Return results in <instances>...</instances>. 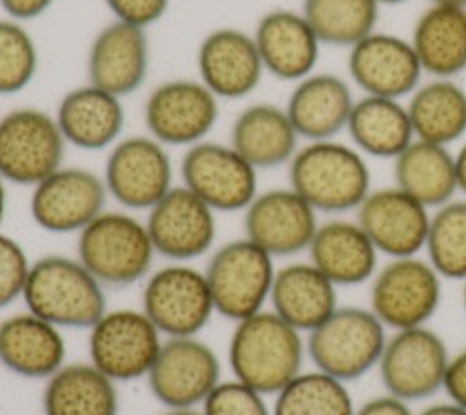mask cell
Wrapping results in <instances>:
<instances>
[{
    "instance_id": "6da1fadb",
    "label": "cell",
    "mask_w": 466,
    "mask_h": 415,
    "mask_svg": "<svg viewBox=\"0 0 466 415\" xmlns=\"http://www.w3.org/2000/svg\"><path fill=\"white\" fill-rule=\"evenodd\" d=\"M306 335L262 309L235 322L228 344V364L233 379L264 395L279 393L304 369Z\"/></svg>"
},
{
    "instance_id": "7a4b0ae2",
    "label": "cell",
    "mask_w": 466,
    "mask_h": 415,
    "mask_svg": "<svg viewBox=\"0 0 466 415\" xmlns=\"http://www.w3.org/2000/svg\"><path fill=\"white\" fill-rule=\"evenodd\" d=\"M293 187L317 213L340 217L364 202L371 187L366 157L337 138L306 142L288 164Z\"/></svg>"
},
{
    "instance_id": "3957f363",
    "label": "cell",
    "mask_w": 466,
    "mask_h": 415,
    "mask_svg": "<svg viewBox=\"0 0 466 415\" xmlns=\"http://www.w3.org/2000/svg\"><path fill=\"white\" fill-rule=\"evenodd\" d=\"M25 309L62 329H89L107 309L106 288L76 258L44 255L31 264Z\"/></svg>"
},
{
    "instance_id": "277c9868",
    "label": "cell",
    "mask_w": 466,
    "mask_h": 415,
    "mask_svg": "<svg viewBox=\"0 0 466 415\" xmlns=\"http://www.w3.org/2000/svg\"><path fill=\"white\" fill-rule=\"evenodd\" d=\"M155 257L146 222L129 211L106 209L78 233L76 258L106 289L146 280Z\"/></svg>"
},
{
    "instance_id": "5b68a950",
    "label": "cell",
    "mask_w": 466,
    "mask_h": 415,
    "mask_svg": "<svg viewBox=\"0 0 466 415\" xmlns=\"http://www.w3.org/2000/svg\"><path fill=\"white\" fill-rule=\"evenodd\" d=\"M388 329L370 308L339 306L306 335V355L315 369L353 382L377 369Z\"/></svg>"
},
{
    "instance_id": "8992f818",
    "label": "cell",
    "mask_w": 466,
    "mask_h": 415,
    "mask_svg": "<svg viewBox=\"0 0 466 415\" xmlns=\"http://www.w3.org/2000/svg\"><path fill=\"white\" fill-rule=\"evenodd\" d=\"M204 273L215 311L238 322L266 309L277 268L268 251L242 237L217 248Z\"/></svg>"
},
{
    "instance_id": "52a82bcc",
    "label": "cell",
    "mask_w": 466,
    "mask_h": 415,
    "mask_svg": "<svg viewBox=\"0 0 466 415\" xmlns=\"http://www.w3.org/2000/svg\"><path fill=\"white\" fill-rule=\"evenodd\" d=\"M370 309L388 331L428 326L442 300V277L426 257L388 258L370 280Z\"/></svg>"
},
{
    "instance_id": "ba28073f",
    "label": "cell",
    "mask_w": 466,
    "mask_h": 415,
    "mask_svg": "<svg viewBox=\"0 0 466 415\" xmlns=\"http://www.w3.org/2000/svg\"><path fill=\"white\" fill-rule=\"evenodd\" d=\"M140 309L164 339L197 337L217 313L206 273L189 262H169L151 271Z\"/></svg>"
},
{
    "instance_id": "9c48e42d",
    "label": "cell",
    "mask_w": 466,
    "mask_h": 415,
    "mask_svg": "<svg viewBox=\"0 0 466 415\" xmlns=\"http://www.w3.org/2000/svg\"><path fill=\"white\" fill-rule=\"evenodd\" d=\"M450 355L430 326L390 331L377 366L384 391L410 404L431 399L442 391Z\"/></svg>"
},
{
    "instance_id": "30bf717a",
    "label": "cell",
    "mask_w": 466,
    "mask_h": 415,
    "mask_svg": "<svg viewBox=\"0 0 466 415\" xmlns=\"http://www.w3.org/2000/svg\"><path fill=\"white\" fill-rule=\"evenodd\" d=\"M66 138L44 109L16 107L0 116V175L7 184L35 187L64 166Z\"/></svg>"
},
{
    "instance_id": "8fae6325",
    "label": "cell",
    "mask_w": 466,
    "mask_h": 415,
    "mask_svg": "<svg viewBox=\"0 0 466 415\" xmlns=\"http://www.w3.org/2000/svg\"><path fill=\"white\" fill-rule=\"evenodd\" d=\"M89 362L115 382L146 379L164 342L151 319L135 308H115L87 329Z\"/></svg>"
},
{
    "instance_id": "7c38bea8",
    "label": "cell",
    "mask_w": 466,
    "mask_h": 415,
    "mask_svg": "<svg viewBox=\"0 0 466 415\" xmlns=\"http://www.w3.org/2000/svg\"><path fill=\"white\" fill-rule=\"evenodd\" d=\"M102 178L124 209L149 211L173 187V162L157 138L133 135L111 146Z\"/></svg>"
},
{
    "instance_id": "4fadbf2b",
    "label": "cell",
    "mask_w": 466,
    "mask_h": 415,
    "mask_svg": "<svg viewBox=\"0 0 466 415\" xmlns=\"http://www.w3.org/2000/svg\"><path fill=\"white\" fill-rule=\"evenodd\" d=\"M180 177L215 213L244 211L258 193V171L231 144L202 140L186 147Z\"/></svg>"
},
{
    "instance_id": "5bb4252c",
    "label": "cell",
    "mask_w": 466,
    "mask_h": 415,
    "mask_svg": "<svg viewBox=\"0 0 466 415\" xmlns=\"http://www.w3.org/2000/svg\"><path fill=\"white\" fill-rule=\"evenodd\" d=\"M146 380L162 406L197 408L222 380V364L198 335L164 339Z\"/></svg>"
},
{
    "instance_id": "9a60e30c",
    "label": "cell",
    "mask_w": 466,
    "mask_h": 415,
    "mask_svg": "<svg viewBox=\"0 0 466 415\" xmlns=\"http://www.w3.org/2000/svg\"><path fill=\"white\" fill-rule=\"evenodd\" d=\"M31 189L29 213L33 222L56 235H78L106 211L109 198L104 178L78 166H60Z\"/></svg>"
},
{
    "instance_id": "2e32d148",
    "label": "cell",
    "mask_w": 466,
    "mask_h": 415,
    "mask_svg": "<svg viewBox=\"0 0 466 415\" xmlns=\"http://www.w3.org/2000/svg\"><path fill=\"white\" fill-rule=\"evenodd\" d=\"M218 102L200 80H167L147 95L144 122L149 135L166 147H189L206 140L215 127Z\"/></svg>"
},
{
    "instance_id": "e0dca14e",
    "label": "cell",
    "mask_w": 466,
    "mask_h": 415,
    "mask_svg": "<svg viewBox=\"0 0 466 415\" xmlns=\"http://www.w3.org/2000/svg\"><path fill=\"white\" fill-rule=\"evenodd\" d=\"M157 255L191 262L211 251L217 238L215 211L184 186H173L146 217Z\"/></svg>"
},
{
    "instance_id": "ac0fdd59",
    "label": "cell",
    "mask_w": 466,
    "mask_h": 415,
    "mask_svg": "<svg viewBox=\"0 0 466 415\" xmlns=\"http://www.w3.org/2000/svg\"><path fill=\"white\" fill-rule=\"evenodd\" d=\"M319 224V213L289 186L258 191L244 209V237L273 258L308 251Z\"/></svg>"
},
{
    "instance_id": "d6986e66",
    "label": "cell",
    "mask_w": 466,
    "mask_h": 415,
    "mask_svg": "<svg viewBox=\"0 0 466 415\" xmlns=\"http://www.w3.org/2000/svg\"><path fill=\"white\" fill-rule=\"evenodd\" d=\"M348 73L362 95L408 98L424 71L408 38L373 31L348 49Z\"/></svg>"
},
{
    "instance_id": "ffe728a7",
    "label": "cell",
    "mask_w": 466,
    "mask_h": 415,
    "mask_svg": "<svg viewBox=\"0 0 466 415\" xmlns=\"http://www.w3.org/2000/svg\"><path fill=\"white\" fill-rule=\"evenodd\" d=\"M355 213L380 255L399 258L424 251L431 209L395 184L371 189Z\"/></svg>"
},
{
    "instance_id": "44dd1931",
    "label": "cell",
    "mask_w": 466,
    "mask_h": 415,
    "mask_svg": "<svg viewBox=\"0 0 466 415\" xmlns=\"http://www.w3.org/2000/svg\"><path fill=\"white\" fill-rule=\"evenodd\" d=\"M197 69L198 80L218 100L249 96L266 73L253 35L235 27H218L202 38Z\"/></svg>"
},
{
    "instance_id": "7402d4cb",
    "label": "cell",
    "mask_w": 466,
    "mask_h": 415,
    "mask_svg": "<svg viewBox=\"0 0 466 415\" xmlns=\"http://www.w3.org/2000/svg\"><path fill=\"white\" fill-rule=\"evenodd\" d=\"M67 357L64 329L25 309L0 320V366L22 379L47 380Z\"/></svg>"
},
{
    "instance_id": "603a6c76",
    "label": "cell",
    "mask_w": 466,
    "mask_h": 415,
    "mask_svg": "<svg viewBox=\"0 0 466 415\" xmlns=\"http://www.w3.org/2000/svg\"><path fill=\"white\" fill-rule=\"evenodd\" d=\"M147 69L146 29L115 20L95 35L87 53L89 84L124 98L144 84Z\"/></svg>"
},
{
    "instance_id": "cb8c5ba5",
    "label": "cell",
    "mask_w": 466,
    "mask_h": 415,
    "mask_svg": "<svg viewBox=\"0 0 466 415\" xmlns=\"http://www.w3.org/2000/svg\"><path fill=\"white\" fill-rule=\"evenodd\" d=\"M264 71L279 80L299 82L317 71L320 40L299 11L266 13L253 33Z\"/></svg>"
},
{
    "instance_id": "d4e9b609",
    "label": "cell",
    "mask_w": 466,
    "mask_h": 415,
    "mask_svg": "<svg viewBox=\"0 0 466 415\" xmlns=\"http://www.w3.org/2000/svg\"><path fill=\"white\" fill-rule=\"evenodd\" d=\"M353 104V89L346 78L313 71L295 82L284 107L297 135L306 142H315L337 138L346 131Z\"/></svg>"
},
{
    "instance_id": "484cf974",
    "label": "cell",
    "mask_w": 466,
    "mask_h": 415,
    "mask_svg": "<svg viewBox=\"0 0 466 415\" xmlns=\"http://www.w3.org/2000/svg\"><path fill=\"white\" fill-rule=\"evenodd\" d=\"M308 255V260L337 288L370 282L379 269L380 257L357 218L344 217H333L319 224Z\"/></svg>"
},
{
    "instance_id": "4316f807",
    "label": "cell",
    "mask_w": 466,
    "mask_h": 415,
    "mask_svg": "<svg viewBox=\"0 0 466 415\" xmlns=\"http://www.w3.org/2000/svg\"><path fill=\"white\" fill-rule=\"evenodd\" d=\"M55 120L69 146L100 151L120 140L126 109L120 96L87 82L60 98Z\"/></svg>"
},
{
    "instance_id": "83f0119b",
    "label": "cell",
    "mask_w": 466,
    "mask_h": 415,
    "mask_svg": "<svg viewBox=\"0 0 466 415\" xmlns=\"http://www.w3.org/2000/svg\"><path fill=\"white\" fill-rule=\"evenodd\" d=\"M269 304L282 320L308 335L340 306L339 288L309 260L289 262L277 268Z\"/></svg>"
},
{
    "instance_id": "f1b7e54d",
    "label": "cell",
    "mask_w": 466,
    "mask_h": 415,
    "mask_svg": "<svg viewBox=\"0 0 466 415\" xmlns=\"http://www.w3.org/2000/svg\"><path fill=\"white\" fill-rule=\"evenodd\" d=\"M299 140L286 107L269 102L244 107L233 120L229 137V144L257 171L289 164L300 147Z\"/></svg>"
},
{
    "instance_id": "f546056e",
    "label": "cell",
    "mask_w": 466,
    "mask_h": 415,
    "mask_svg": "<svg viewBox=\"0 0 466 415\" xmlns=\"http://www.w3.org/2000/svg\"><path fill=\"white\" fill-rule=\"evenodd\" d=\"M410 42L424 75L457 78L466 71V7L431 4L417 18Z\"/></svg>"
},
{
    "instance_id": "4dcf8cb0",
    "label": "cell",
    "mask_w": 466,
    "mask_h": 415,
    "mask_svg": "<svg viewBox=\"0 0 466 415\" xmlns=\"http://www.w3.org/2000/svg\"><path fill=\"white\" fill-rule=\"evenodd\" d=\"M346 133L364 157L393 160L413 140L406 100L362 95L355 98Z\"/></svg>"
},
{
    "instance_id": "1f68e13d",
    "label": "cell",
    "mask_w": 466,
    "mask_h": 415,
    "mask_svg": "<svg viewBox=\"0 0 466 415\" xmlns=\"http://www.w3.org/2000/svg\"><path fill=\"white\" fill-rule=\"evenodd\" d=\"M44 382V415H118L116 382L89 360L66 362Z\"/></svg>"
},
{
    "instance_id": "d6a6232c",
    "label": "cell",
    "mask_w": 466,
    "mask_h": 415,
    "mask_svg": "<svg viewBox=\"0 0 466 415\" xmlns=\"http://www.w3.org/2000/svg\"><path fill=\"white\" fill-rule=\"evenodd\" d=\"M415 138L451 146L466 135V89L457 78L420 82L406 98Z\"/></svg>"
},
{
    "instance_id": "836d02e7",
    "label": "cell",
    "mask_w": 466,
    "mask_h": 415,
    "mask_svg": "<svg viewBox=\"0 0 466 415\" xmlns=\"http://www.w3.org/2000/svg\"><path fill=\"white\" fill-rule=\"evenodd\" d=\"M395 186L435 209L457 197L455 160L448 146L415 138L397 158H393Z\"/></svg>"
},
{
    "instance_id": "e575fe53",
    "label": "cell",
    "mask_w": 466,
    "mask_h": 415,
    "mask_svg": "<svg viewBox=\"0 0 466 415\" xmlns=\"http://www.w3.org/2000/svg\"><path fill=\"white\" fill-rule=\"evenodd\" d=\"M375 0H304L302 15L322 46L351 47L377 29Z\"/></svg>"
},
{
    "instance_id": "d590c367",
    "label": "cell",
    "mask_w": 466,
    "mask_h": 415,
    "mask_svg": "<svg viewBox=\"0 0 466 415\" xmlns=\"http://www.w3.org/2000/svg\"><path fill=\"white\" fill-rule=\"evenodd\" d=\"M353 395L342 382L320 369H302L279 393L273 415H353Z\"/></svg>"
},
{
    "instance_id": "8d00e7d4",
    "label": "cell",
    "mask_w": 466,
    "mask_h": 415,
    "mask_svg": "<svg viewBox=\"0 0 466 415\" xmlns=\"http://www.w3.org/2000/svg\"><path fill=\"white\" fill-rule=\"evenodd\" d=\"M422 253L442 280L466 278V198L431 209Z\"/></svg>"
},
{
    "instance_id": "74e56055",
    "label": "cell",
    "mask_w": 466,
    "mask_h": 415,
    "mask_svg": "<svg viewBox=\"0 0 466 415\" xmlns=\"http://www.w3.org/2000/svg\"><path fill=\"white\" fill-rule=\"evenodd\" d=\"M38 71V49L18 20H0V95L24 91Z\"/></svg>"
},
{
    "instance_id": "f35d334b",
    "label": "cell",
    "mask_w": 466,
    "mask_h": 415,
    "mask_svg": "<svg viewBox=\"0 0 466 415\" xmlns=\"http://www.w3.org/2000/svg\"><path fill=\"white\" fill-rule=\"evenodd\" d=\"M204 415H273L266 395L251 386L229 379L220 380L202 404Z\"/></svg>"
},
{
    "instance_id": "ab89813d",
    "label": "cell",
    "mask_w": 466,
    "mask_h": 415,
    "mask_svg": "<svg viewBox=\"0 0 466 415\" xmlns=\"http://www.w3.org/2000/svg\"><path fill=\"white\" fill-rule=\"evenodd\" d=\"M31 264L24 246L0 231V309L22 299Z\"/></svg>"
},
{
    "instance_id": "60d3db41",
    "label": "cell",
    "mask_w": 466,
    "mask_h": 415,
    "mask_svg": "<svg viewBox=\"0 0 466 415\" xmlns=\"http://www.w3.org/2000/svg\"><path fill=\"white\" fill-rule=\"evenodd\" d=\"M115 20L146 29L158 22L169 5V0H106Z\"/></svg>"
},
{
    "instance_id": "b9f144b4",
    "label": "cell",
    "mask_w": 466,
    "mask_h": 415,
    "mask_svg": "<svg viewBox=\"0 0 466 415\" xmlns=\"http://www.w3.org/2000/svg\"><path fill=\"white\" fill-rule=\"evenodd\" d=\"M442 391L450 400L466 408V346L450 355Z\"/></svg>"
},
{
    "instance_id": "7bdbcfd3",
    "label": "cell",
    "mask_w": 466,
    "mask_h": 415,
    "mask_svg": "<svg viewBox=\"0 0 466 415\" xmlns=\"http://www.w3.org/2000/svg\"><path fill=\"white\" fill-rule=\"evenodd\" d=\"M353 415H415L410 408V402H404L390 393L375 395L364 404L355 408Z\"/></svg>"
},
{
    "instance_id": "ee69618b",
    "label": "cell",
    "mask_w": 466,
    "mask_h": 415,
    "mask_svg": "<svg viewBox=\"0 0 466 415\" xmlns=\"http://www.w3.org/2000/svg\"><path fill=\"white\" fill-rule=\"evenodd\" d=\"M0 4L13 20L24 22L46 13L53 0H0Z\"/></svg>"
},
{
    "instance_id": "f6af8a7d",
    "label": "cell",
    "mask_w": 466,
    "mask_h": 415,
    "mask_svg": "<svg viewBox=\"0 0 466 415\" xmlns=\"http://www.w3.org/2000/svg\"><path fill=\"white\" fill-rule=\"evenodd\" d=\"M455 160V178H457V191L466 198V142L453 153Z\"/></svg>"
},
{
    "instance_id": "bcb514c9",
    "label": "cell",
    "mask_w": 466,
    "mask_h": 415,
    "mask_svg": "<svg viewBox=\"0 0 466 415\" xmlns=\"http://www.w3.org/2000/svg\"><path fill=\"white\" fill-rule=\"evenodd\" d=\"M417 415H466V408L448 399L444 402H433V404L426 406Z\"/></svg>"
},
{
    "instance_id": "7dc6e473",
    "label": "cell",
    "mask_w": 466,
    "mask_h": 415,
    "mask_svg": "<svg viewBox=\"0 0 466 415\" xmlns=\"http://www.w3.org/2000/svg\"><path fill=\"white\" fill-rule=\"evenodd\" d=\"M5 211H7V182L0 175V226L5 218Z\"/></svg>"
},
{
    "instance_id": "c3c4849f",
    "label": "cell",
    "mask_w": 466,
    "mask_h": 415,
    "mask_svg": "<svg viewBox=\"0 0 466 415\" xmlns=\"http://www.w3.org/2000/svg\"><path fill=\"white\" fill-rule=\"evenodd\" d=\"M162 415H204V413L198 411L197 408H167V411H164Z\"/></svg>"
},
{
    "instance_id": "681fc988",
    "label": "cell",
    "mask_w": 466,
    "mask_h": 415,
    "mask_svg": "<svg viewBox=\"0 0 466 415\" xmlns=\"http://www.w3.org/2000/svg\"><path fill=\"white\" fill-rule=\"evenodd\" d=\"M431 4H442V5H455V7H466V0H431Z\"/></svg>"
},
{
    "instance_id": "f907efd6",
    "label": "cell",
    "mask_w": 466,
    "mask_h": 415,
    "mask_svg": "<svg viewBox=\"0 0 466 415\" xmlns=\"http://www.w3.org/2000/svg\"><path fill=\"white\" fill-rule=\"evenodd\" d=\"M379 5H382V4H386V5H397V4H402V2H406V0H375Z\"/></svg>"
},
{
    "instance_id": "816d5d0a",
    "label": "cell",
    "mask_w": 466,
    "mask_h": 415,
    "mask_svg": "<svg viewBox=\"0 0 466 415\" xmlns=\"http://www.w3.org/2000/svg\"><path fill=\"white\" fill-rule=\"evenodd\" d=\"M462 304H464V313H466V278L462 280Z\"/></svg>"
}]
</instances>
